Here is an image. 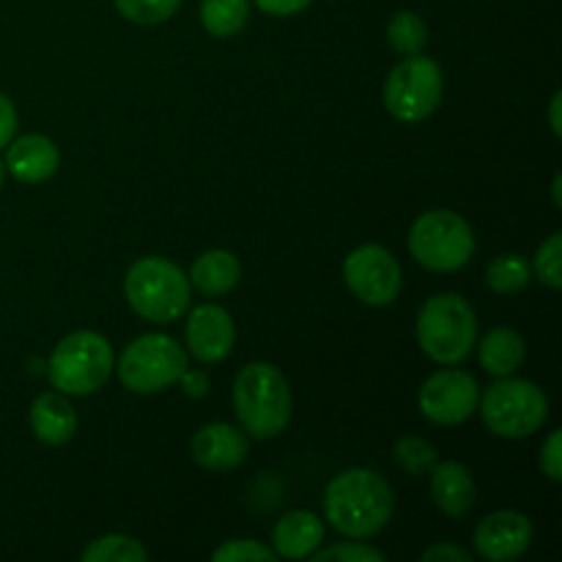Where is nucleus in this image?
I'll list each match as a JSON object with an SVG mask.
<instances>
[{
  "mask_svg": "<svg viewBox=\"0 0 562 562\" xmlns=\"http://www.w3.org/2000/svg\"><path fill=\"white\" fill-rule=\"evenodd\" d=\"M393 488L373 470H346L324 492V516L346 538H373L393 519Z\"/></svg>",
  "mask_w": 562,
  "mask_h": 562,
  "instance_id": "nucleus-1",
  "label": "nucleus"
},
{
  "mask_svg": "<svg viewBox=\"0 0 562 562\" xmlns=\"http://www.w3.org/2000/svg\"><path fill=\"white\" fill-rule=\"evenodd\" d=\"M234 409L250 437H280L291 420V390L278 366L250 362L241 368L234 382Z\"/></svg>",
  "mask_w": 562,
  "mask_h": 562,
  "instance_id": "nucleus-2",
  "label": "nucleus"
},
{
  "mask_svg": "<svg viewBox=\"0 0 562 562\" xmlns=\"http://www.w3.org/2000/svg\"><path fill=\"white\" fill-rule=\"evenodd\" d=\"M124 294L132 311L151 324L179 322L190 311V278L168 258L146 256L132 263Z\"/></svg>",
  "mask_w": 562,
  "mask_h": 562,
  "instance_id": "nucleus-3",
  "label": "nucleus"
},
{
  "mask_svg": "<svg viewBox=\"0 0 562 562\" xmlns=\"http://www.w3.org/2000/svg\"><path fill=\"white\" fill-rule=\"evenodd\" d=\"M477 340V318L461 294H437L417 316V344L423 355L439 366H459L472 355Z\"/></svg>",
  "mask_w": 562,
  "mask_h": 562,
  "instance_id": "nucleus-4",
  "label": "nucleus"
},
{
  "mask_svg": "<svg viewBox=\"0 0 562 562\" xmlns=\"http://www.w3.org/2000/svg\"><path fill=\"white\" fill-rule=\"evenodd\" d=\"M115 366L108 338L80 329L60 340L47 360V376L58 393L91 395L110 379Z\"/></svg>",
  "mask_w": 562,
  "mask_h": 562,
  "instance_id": "nucleus-5",
  "label": "nucleus"
},
{
  "mask_svg": "<svg viewBox=\"0 0 562 562\" xmlns=\"http://www.w3.org/2000/svg\"><path fill=\"white\" fill-rule=\"evenodd\" d=\"M409 252L428 272H459L475 252V234L461 214L434 209L420 214L412 225Z\"/></svg>",
  "mask_w": 562,
  "mask_h": 562,
  "instance_id": "nucleus-6",
  "label": "nucleus"
},
{
  "mask_svg": "<svg viewBox=\"0 0 562 562\" xmlns=\"http://www.w3.org/2000/svg\"><path fill=\"white\" fill-rule=\"evenodd\" d=\"M481 417L492 434L503 439L532 437L549 417V401L530 379L503 376L477 398Z\"/></svg>",
  "mask_w": 562,
  "mask_h": 562,
  "instance_id": "nucleus-7",
  "label": "nucleus"
},
{
  "mask_svg": "<svg viewBox=\"0 0 562 562\" xmlns=\"http://www.w3.org/2000/svg\"><path fill=\"white\" fill-rule=\"evenodd\" d=\"M113 368L126 390L154 395L179 384L181 373L187 371V351L168 335H140L121 351Z\"/></svg>",
  "mask_w": 562,
  "mask_h": 562,
  "instance_id": "nucleus-8",
  "label": "nucleus"
},
{
  "mask_svg": "<svg viewBox=\"0 0 562 562\" xmlns=\"http://www.w3.org/2000/svg\"><path fill=\"white\" fill-rule=\"evenodd\" d=\"M445 77L437 60L426 55H406L384 82V108L404 124H417L439 108Z\"/></svg>",
  "mask_w": 562,
  "mask_h": 562,
  "instance_id": "nucleus-9",
  "label": "nucleus"
},
{
  "mask_svg": "<svg viewBox=\"0 0 562 562\" xmlns=\"http://www.w3.org/2000/svg\"><path fill=\"white\" fill-rule=\"evenodd\" d=\"M344 280L351 294L371 307H384L398 300L401 267L393 252L382 245H362L344 261Z\"/></svg>",
  "mask_w": 562,
  "mask_h": 562,
  "instance_id": "nucleus-10",
  "label": "nucleus"
},
{
  "mask_svg": "<svg viewBox=\"0 0 562 562\" xmlns=\"http://www.w3.org/2000/svg\"><path fill=\"white\" fill-rule=\"evenodd\" d=\"M477 379L461 368L431 373L420 387V412L437 426H459L477 409Z\"/></svg>",
  "mask_w": 562,
  "mask_h": 562,
  "instance_id": "nucleus-11",
  "label": "nucleus"
},
{
  "mask_svg": "<svg viewBox=\"0 0 562 562\" xmlns=\"http://www.w3.org/2000/svg\"><path fill=\"white\" fill-rule=\"evenodd\" d=\"M187 349L203 366L223 362L234 351L236 327L234 318L220 305H198L190 311L184 327Z\"/></svg>",
  "mask_w": 562,
  "mask_h": 562,
  "instance_id": "nucleus-12",
  "label": "nucleus"
},
{
  "mask_svg": "<svg viewBox=\"0 0 562 562\" xmlns=\"http://www.w3.org/2000/svg\"><path fill=\"white\" fill-rule=\"evenodd\" d=\"M532 521L519 510H497L481 519L475 527V549L481 558L492 562H508L521 558L530 549Z\"/></svg>",
  "mask_w": 562,
  "mask_h": 562,
  "instance_id": "nucleus-13",
  "label": "nucleus"
},
{
  "mask_svg": "<svg viewBox=\"0 0 562 562\" xmlns=\"http://www.w3.org/2000/svg\"><path fill=\"white\" fill-rule=\"evenodd\" d=\"M192 459L209 472H231L247 459L250 445L247 437L231 423H209L192 437Z\"/></svg>",
  "mask_w": 562,
  "mask_h": 562,
  "instance_id": "nucleus-14",
  "label": "nucleus"
},
{
  "mask_svg": "<svg viewBox=\"0 0 562 562\" xmlns=\"http://www.w3.org/2000/svg\"><path fill=\"white\" fill-rule=\"evenodd\" d=\"M5 148H9L5 151V170L16 181L38 184V181L53 179L55 170H58V146L47 135H22L11 140Z\"/></svg>",
  "mask_w": 562,
  "mask_h": 562,
  "instance_id": "nucleus-15",
  "label": "nucleus"
},
{
  "mask_svg": "<svg viewBox=\"0 0 562 562\" xmlns=\"http://www.w3.org/2000/svg\"><path fill=\"white\" fill-rule=\"evenodd\" d=\"M324 525L313 510H291L278 519L272 530V547L278 558L305 560L322 549Z\"/></svg>",
  "mask_w": 562,
  "mask_h": 562,
  "instance_id": "nucleus-16",
  "label": "nucleus"
},
{
  "mask_svg": "<svg viewBox=\"0 0 562 562\" xmlns=\"http://www.w3.org/2000/svg\"><path fill=\"white\" fill-rule=\"evenodd\" d=\"M431 494L434 503L439 505V510L445 516L461 519L475 505L477 488L475 481H472V472L464 464H459V461H442V464H434L431 470Z\"/></svg>",
  "mask_w": 562,
  "mask_h": 562,
  "instance_id": "nucleus-17",
  "label": "nucleus"
},
{
  "mask_svg": "<svg viewBox=\"0 0 562 562\" xmlns=\"http://www.w3.org/2000/svg\"><path fill=\"white\" fill-rule=\"evenodd\" d=\"M31 428L44 445H66L77 431L75 406L64 393H42L31 404Z\"/></svg>",
  "mask_w": 562,
  "mask_h": 562,
  "instance_id": "nucleus-18",
  "label": "nucleus"
},
{
  "mask_svg": "<svg viewBox=\"0 0 562 562\" xmlns=\"http://www.w3.org/2000/svg\"><path fill=\"white\" fill-rule=\"evenodd\" d=\"M239 278L241 267L234 252L228 250H206L203 256L195 258L190 269V283L206 296L228 294V291L236 289Z\"/></svg>",
  "mask_w": 562,
  "mask_h": 562,
  "instance_id": "nucleus-19",
  "label": "nucleus"
},
{
  "mask_svg": "<svg viewBox=\"0 0 562 562\" xmlns=\"http://www.w3.org/2000/svg\"><path fill=\"white\" fill-rule=\"evenodd\" d=\"M477 360H481L483 371L492 373V376H514L521 362H525V340L516 329H492L477 346Z\"/></svg>",
  "mask_w": 562,
  "mask_h": 562,
  "instance_id": "nucleus-20",
  "label": "nucleus"
},
{
  "mask_svg": "<svg viewBox=\"0 0 562 562\" xmlns=\"http://www.w3.org/2000/svg\"><path fill=\"white\" fill-rule=\"evenodd\" d=\"M250 20V0H203L201 22L212 36H236Z\"/></svg>",
  "mask_w": 562,
  "mask_h": 562,
  "instance_id": "nucleus-21",
  "label": "nucleus"
},
{
  "mask_svg": "<svg viewBox=\"0 0 562 562\" xmlns=\"http://www.w3.org/2000/svg\"><path fill=\"white\" fill-rule=\"evenodd\" d=\"M532 278V267L516 252H505V256H497L486 269V283L494 294H519V291L527 289Z\"/></svg>",
  "mask_w": 562,
  "mask_h": 562,
  "instance_id": "nucleus-22",
  "label": "nucleus"
},
{
  "mask_svg": "<svg viewBox=\"0 0 562 562\" xmlns=\"http://www.w3.org/2000/svg\"><path fill=\"white\" fill-rule=\"evenodd\" d=\"M82 562H143L148 560L146 547L140 541L130 536H102L97 541H91L86 547V552L80 554Z\"/></svg>",
  "mask_w": 562,
  "mask_h": 562,
  "instance_id": "nucleus-23",
  "label": "nucleus"
},
{
  "mask_svg": "<svg viewBox=\"0 0 562 562\" xmlns=\"http://www.w3.org/2000/svg\"><path fill=\"white\" fill-rule=\"evenodd\" d=\"M387 42L401 55L423 53V47L428 44L426 22L417 14H412V11H398L387 25Z\"/></svg>",
  "mask_w": 562,
  "mask_h": 562,
  "instance_id": "nucleus-24",
  "label": "nucleus"
},
{
  "mask_svg": "<svg viewBox=\"0 0 562 562\" xmlns=\"http://www.w3.org/2000/svg\"><path fill=\"white\" fill-rule=\"evenodd\" d=\"M181 0H115V9L124 20L137 25H159L179 11Z\"/></svg>",
  "mask_w": 562,
  "mask_h": 562,
  "instance_id": "nucleus-25",
  "label": "nucleus"
},
{
  "mask_svg": "<svg viewBox=\"0 0 562 562\" xmlns=\"http://www.w3.org/2000/svg\"><path fill=\"white\" fill-rule=\"evenodd\" d=\"M395 459L409 475H428L437 464V450L423 437H401L395 445Z\"/></svg>",
  "mask_w": 562,
  "mask_h": 562,
  "instance_id": "nucleus-26",
  "label": "nucleus"
},
{
  "mask_svg": "<svg viewBox=\"0 0 562 562\" xmlns=\"http://www.w3.org/2000/svg\"><path fill=\"white\" fill-rule=\"evenodd\" d=\"M532 269L547 289H562V234H552L536 252Z\"/></svg>",
  "mask_w": 562,
  "mask_h": 562,
  "instance_id": "nucleus-27",
  "label": "nucleus"
},
{
  "mask_svg": "<svg viewBox=\"0 0 562 562\" xmlns=\"http://www.w3.org/2000/svg\"><path fill=\"white\" fill-rule=\"evenodd\" d=\"M274 558H278L274 549L261 547L258 541H247V538L225 541L223 547L212 554L214 562H272Z\"/></svg>",
  "mask_w": 562,
  "mask_h": 562,
  "instance_id": "nucleus-28",
  "label": "nucleus"
},
{
  "mask_svg": "<svg viewBox=\"0 0 562 562\" xmlns=\"http://www.w3.org/2000/svg\"><path fill=\"white\" fill-rule=\"evenodd\" d=\"M384 562V554L379 549L366 547V543H338V547L322 549L313 554V562Z\"/></svg>",
  "mask_w": 562,
  "mask_h": 562,
  "instance_id": "nucleus-29",
  "label": "nucleus"
},
{
  "mask_svg": "<svg viewBox=\"0 0 562 562\" xmlns=\"http://www.w3.org/2000/svg\"><path fill=\"white\" fill-rule=\"evenodd\" d=\"M541 470L549 481H562V431H552L541 448Z\"/></svg>",
  "mask_w": 562,
  "mask_h": 562,
  "instance_id": "nucleus-30",
  "label": "nucleus"
},
{
  "mask_svg": "<svg viewBox=\"0 0 562 562\" xmlns=\"http://www.w3.org/2000/svg\"><path fill=\"white\" fill-rule=\"evenodd\" d=\"M313 0H256L258 9L269 16H294L305 11Z\"/></svg>",
  "mask_w": 562,
  "mask_h": 562,
  "instance_id": "nucleus-31",
  "label": "nucleus"
},
{
  "mask_svg": "<svg viewBox=\"0 0 562 562\" xmlns=\"http://www.w3.org/2000/svg\"><path fill=\"white\" fill-rule=\"evenodd\" d=\"M16 132V110L5 93H0V148L9 146L14 140Z\"/></svg>",
  "mask_w": 562,
  "mask_h": 562,
  "instance_id": "nucleus-32",
  "label": "nucleus"
},
{
  "mask_svg": "<svg viewBox=\"0 0 562 562\" xmlns=\"http://www.w3.org/2000/svg\"><path fill=\"white\" fill-rule=\"evenodd\" d=\"M470 552H464L461 547L453 543H437V547L426 549L423 552V562H470Z\"/></svg>",
  "mask_w": 562,
  "mask_h": 562,
  "instance_id": "nucleus-33",
  "label": "nucleus"
},
{
  "mask_svg": "<svg viewBox=\"0 0 562 562\" xmlns=\"http://www.w3.org/2000/svg\"><path fill=\"white\" fill-rule=\"evenodd\" d=\"M179 384H181V390H184L187 398H203V395L209 393L206 371H190V368H187V371L181 373Z\"/></svg>",
  "mask_w": 562,
  "mask_h": 562,
  "instance_id": "nucleus-34",
  "label": "nucleus"
},
{
  "mask_svg": "<svg viewBox=\"0 0 562 562\" xmlns=\"http://www.w3.org/2000/svg\"><path fill=\"white\" fill-rule=\"evenodd\" d=\"M560 104H562V93L558 91L552 97V102H549V124H552V132L554 135H562V126H560Z\"/></svg>",
  "mask_w": 562,
  "mask_h": 562,
  "instance_id": "nucleus-35",
  "label": "nucleus"
},
{
  "mask_svg": "<svg viewBox=\"0 0 562 562\" xmlns=\"http://www.w3.org/2000/svg\"><path fill=\"white\" fill-rule=\"evenodd\" d=\"M560 187H562V176H554V184H552V195H554V206H562V195H560Z\"/></svg>",
  "mask_w": 562,
  "mask_h": 562,
  "instance_id": "nucleus-36",
  "label": "nucleus"
},
{
  "mask_svg": "<svg viewBox=\"0 0 562 562\" xmlns=\"http://www.w3.org/2000/svg\"><path fill=\"white\" fill-rule=\"evenodd\" d=\"M5 173H9V170H5V162L0 159V190H3V184H5Z\"/></svg>",
  "mask_w": 562,
  "mask_h": 562,
  "instance_id": "nucleus-37",
  "label": "nucleus"
}]
</instances>
